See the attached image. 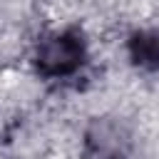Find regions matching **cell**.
Instances as JSON below:
<instances>
[{
    "mask_svg": "<svg viewBox=\"0 0 159 159\" xmlns=\"http://www.w3.org/2000/svg\"><path fill=\"white\" fill-rule=\"evenodd\" d=\"M87 47L82 35L67 30L47 37L37 50V70L45 77H67L82 67Z\"/></svg>",
    "mask_w": 159,
    "mask_h": 159,
    "instance_id": "6da1fadb",
    "label": "cell"
},
{
    "mask_svg": "<svg viewBox=\"0 0 159 159\" xmlns=\"http://www.w3.org/2000/svg\"><path fill=\"white\" fill-rule=\"evenodd\" d=\"M129 57L144 70H159V30L134 32L129 40Z\"/></svg>",
    "mask_w": 159,
    "mask_h": 159,
    "instance_id": "7a4b0ae2",
    "label": "cell"
}]
</instances>
